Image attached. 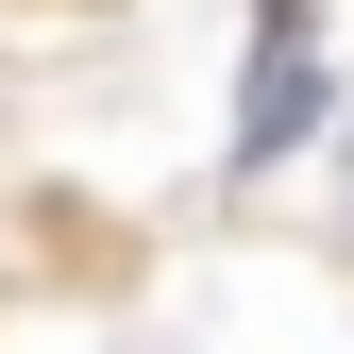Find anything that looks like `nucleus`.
I'll use <instances>...</instances> for the list:
<instances>
[{"label":"nucleus","instance_id":"nucleus-1","mask_svg":"<svg viewBox=\"0 0 354 354\" xmlns=\"http://www.w3.org/2000/svg\"><path fill=\"white\" fill-rule=\"evenodd\" d=\"M321 17H304V0H253V102H236V186H270V169L321 136Z\"/></svg>","mask_w":354,"mask_h":354},{"label":"nucleus","instance_id":"nucleus-2","mask_svg":"<svg viewBox=\"0 0 354 354\" xmlns=\"http://www.w3.org/2000/svg\"><path fill=\"white\" fill-rule=\"evenodd\" d=\"M321 236L354 253V118H337V152H321Z\"/></svg>","mask_w":354,"mask_h":354}]
</instances>
